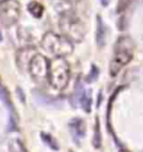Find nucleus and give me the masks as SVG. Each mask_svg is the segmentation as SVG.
<instances>
[{"label":"nucleus","mask_w":143,"mask_h":152,"mask_svg":"<svg viewBox=\"0 0 143 152\" xmlns=\"http://www.w3.org/2000/svg\"><path fill=\"white\" fill-rule=\"evenodd\" d=\"M134 54V44L129 37H120L115 43L114 47V54L111 61V66H109V72L111 75L114 77L117 75L118 72L123 67L132 61Z\"/></svg>","instance_id":"f257e3e1"},{"label":"nucleus","mask_w":143,"mask_h":152,"mask_svg":"<svg viewBox=\"0 0 143 152\" xmlns=\"http://www.w3.org/2000/svg\"><path fill=\"white\" fill-rule=\"evenodd\" d=\"M42 48L55 58H64L73 52V43L64 35H58L53 31H48L42 39Z\"/></svg>","instance_id":"f03ea898"},{"label":"nucleus","mask_w":143,"mask_h":152,"mask_svg":"<svg viewBox=\"0 0 143 152\" xmlns=\"http://www.w3.org/2000/svg\"><path fill=\"white\" fill-rule=\"evenodd\" d=\"M70 78V68L64 58L57 57L49 62L48 80L50 86L57 91H63L68 86Z\"/></svg>","instance_id":"7ed1b4c3"},{"label":"nucleus","mask_w":143,"mask_h":152,"mask_svg":"<svg viewBox=\"0 0 143 152\" xmlns=\"http://www.w3.org/2000/svg\"><path fill=\"white\" fill-rule=\"evenodd\" d=\"M59 28H60V31H62V35L68 38L72 43L82 42L85 35L84 24L73 13H65L60 17Z\"/></svg>","instance_id":"20e7f679"},{"label":"nucleus","mask_w":143,"mask_h":152,"mask_svg":"<svg viewBox=\"0 0 143 152\" xmlns=\"http://www.w3.org/2000/svg\"><path fill=\"white\" fill-rule=\"evenodd\" d=\"M20 17V5L16 0H4L0 1V23L4 26L14 25Z\"/></svg>","instance_id":"39448f33"},{"label":"nucleus","mask_w":143,"mask_h":152,"mask_svg":"<svg viewBox=\"0 0 143 152\" xmlns=\"http://www.w3.org/2000/svg\"><path fill=\"white\" fill-rule=\"evenodd\" d=\"M29 74L38 83H42L45 79H48L49 62L43 54H36L33 58V61L30 62V66H29Z\"/></svg>","instance_id":"423d86ee"},{"label":"nucleus","mask_w":143,"mask_h":152,"mask_svg":"<svg viewBox=\"0 0 143 152\" xmlns=\"http://www.w3.org/2000/svg\"><path fill=\"white\" fill-rule=\"evenodd\" d=\"M36 50L34 47H25L21 48L20 50L16 53V64L21 70H29L30 62L33 61V58L36 56Z\"/></svg>","instance_id":"0eeeda50"},{"label":"nucleus","mask_w":143,"mask_h":152,"mask_svg":"<svg viewBox=\"0 0 143 152\" xmlns=\"http://www.w3.org/2000/svg\"><path fill=\"white\" fill-rule=\"evenodd\" d=\"M74 97L77 98L80 103V107L83 108L85 112H90V108H92V96H90V92L84 89V87L82 86V83L77 82L75 86V92H74Z\"/></svg>","instance_id":"6e6552de"},{"label":"nucleus","mask_w":143,"mask_h":152,"mask_svg":"<svg viewBox=\"0 0 143 152\" xmlns=\"http://www.w3.org/2000/svg\"><path fill=\"white\" fill-rule=\"evenodd\" d=\"M69 129L72 132V136L75 140V142H79L85 136V124L84 121L80 118H74L69 122Z\"/></svg>","instance_id":"1a4fd4ad"},{"label":"nucleus","mask_w":143,"mask_h":152,"mask_svg":"<svg viewBox=\"0 0 143 152\" xmlns=\"http://www.w3.org/2000/svg\"><path fill=\"white\" fill-rule=\"evenodd\" d=\"M97 44L98 47H104L106 45V40H107V28L106 24L103 23L102 18L98 15L97 17Z\"/></svg>","instance_id":"9d476101"},{"label":"nucleus","mask_w":143,"mask_h":152,"mask_svg":"<svg viewBox=\"0 0 143 152\" xmlns=\"http://www.w3.org/2000/svg\"><path fill=\"white\" fill-rule=\"evenodd\" d=\"M28 10L33 17L38 19V18H42V15L44 13V7L38 1H30L28 4Z\"/></svg>","instance_id":"9b49d317"},{"label":"nucleus","mask_w":143,"mask_h":152,"mask_svg":"<svg viewBox=\"0 0 143 152\" xmlns=\"http://www.w3.org/2000/svg\"><path fill=\"white\" fill-rule=\"evenodd\" d=\"M42 140H43V142L45 143L49 148H52L53 151H58L59 150V143H58V141L53 137L52 134H49V133H45V132H43L42 134Z\"/></svg>","instance_id":"f8f14e48"},{"label":"nucleus","mask_w":143,"mask_h":152,"mask_svg":"<svg viewBox=\"0 0 143 152\" xmlns=\"http://www.w3.org/2000/svg\"><path fill=\"white\" fill-rule=\"evenodd\" d=\"M8 148H9V152H28L25 148V146L23 145V142L18 138L10 141Z\"/></svg>","instance_id":"ddd939ff"},{"label":"nucleus","mask_w":143,"mask_h":152,"mask_svg":"<svg viewBox=\"0 0 143 152\" xmlns=\"http://www.w3.org/2000/svg\"><path fill=\"white\" fill-rule=\"evenodd\" d=\"M102 143V136H101V127H99V121H96V128H94V138H93V146L96 148H99Z\"/></svg>","instance_id":"4468645a"},{"label":"nucleus","mask_w":143,"mask_h":152,"mask_svg":"<svg viewBox=\"0 0 143 152\" xmlns=\"http://www.w3.org/2000/svg\"><path fill=\"white\" fill-rule=\"evenodd\" d=\"M97 75H98V69L93 66L92 67V72H90V75H88V78H87V82H92V80H94L97 78Z\"/></svg>","instance_id":"2eb2a0df"},{"label":"nucleus","mask_w":143,"mask_h":152,"mask_svg":"<svg viewBox=\"0 0 143 152\" xmlns=\"http://www.w3.org/2000/svg\"><path fill=\"white\" fill-rule=\"evenodd\" d=\"M129 1L131 0H120L119 1V8H118V12H120V10H123L125 7H127V5L129 4Z\"/></svg>","instance_id":"dca6fc26"},{"label":"nucleus","mask_w":143,"mask_h":152,"mask_svg":"<svg viewBox=\"0 0 143 152\" xmlns=\"http://www.w3.org/2000/svg\"><path fill=\"white\" fill-rule=\"evenodd\" d=\"M109 3H111V0H101V4L103 5V7H107Z\"/></svg>","instance_id":"f3484780"},{"label":"nucleus","mask_w":143,"mask_h":152,"mask_svg":"<svg viewBox=\"0 0 143 152\" xmlns=\"http://www.w3.org/2000/svg\"><path fill=\"white\" fill-rule=\"evenodd\" d=\"M64 1H67L68 4H77L79 0H64Z\"/></svg>","instance_id":"a211bd4d"},{"label":"nucleus","mask_w":143,"mask_h":152,"mask_svg":"<svg viewBox=\"0 0 143 152\" xmlns=\"http://www.w3.org/2000/svg\"><path fill=\"white\" fill-rule=\"evenodd\" d=\"M3 40V35H1V31H0V42Z\"/></svg>","instance_id":"6ab92c4d"},{"label":"nucleus","mask_w":143,"mask_h":152,"mask_svg":"<svg viewBox=\"0 0 143 152\" xmlns=\"http://www.w3.org/2000/svg\"><path fill=\"white\" fill-rule=\"evenodd\" d=\"M119 152H129V151H127V150H120Z\"/></svg>","instance_id":"aec40b11"},{"label":"nucleus","mask_w":143,"mask_h":152,"mask_svg":"<svg viewBox=\"0 0 143 152\" xmlns=\"http://www.w3.org/2000/svg\"><path fill=\"white\" fill-rule=\"evenodd\" d=\"M0 1H4V0H0Z\"/></svg>","instance_id":"412c9836"}]
</instances>
